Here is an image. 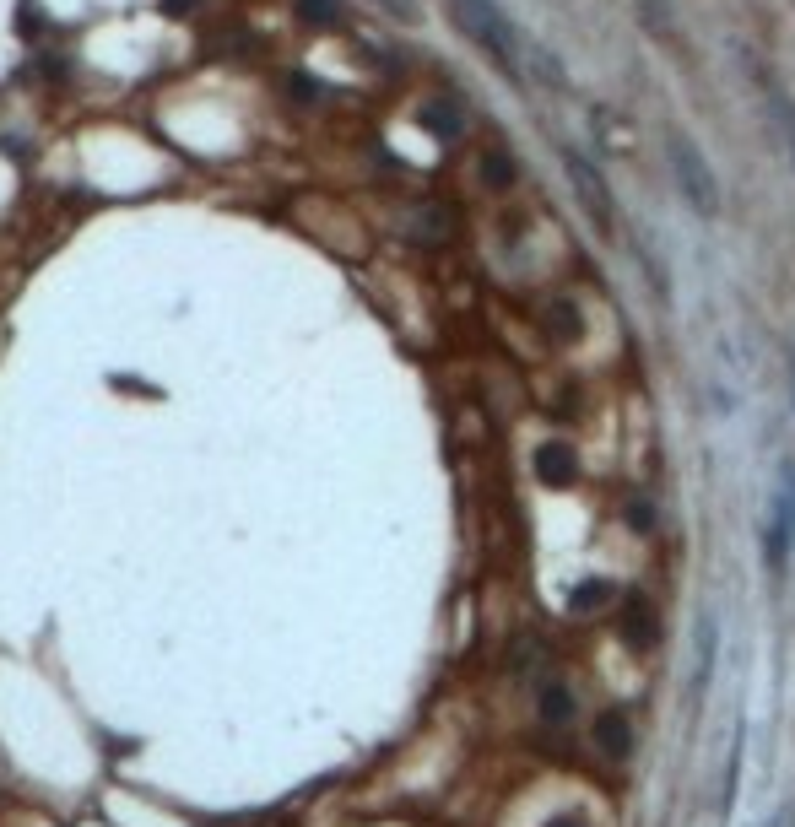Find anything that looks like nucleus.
<instances>
[{"label": "nucleus", "mask_w": 795, "mask_h": 827, "mask_svg": "<svg viewBox=\"0 0 795 827\" xmlns=\"http://www.w3.org/2000/svg\"><path fill=\"white\" fill-rule=\"evenodd\" d=\"M449 17H455V28L471 38L476 49H482L487 60L498 65L509 82H525V65H520V33H514V22L503 17L493 0H449Z\"/></svg>", "instance_id": "obj_1"}, {"label": "nucleus", "mask_w": 795, "mask_h": 827, "mask_svg": "<svg viewBox=\"0 0 795 827\" xmlns=\"http://www.w3.org/2000/svg\"><path fill=\"white\" fill-rule=\"evenodd\" d=\"M795 552V460H779L774 487H768V519H763V568L768 579H785Z\"/></svg>", "instance_id": "obj_2"}, {"label": "nucleus", "mask_w": 795, "mask_h": 827, "mask_svg": "<svg viewBox=\"0 0 795 827\" xmlns=\"http://www.w3.org/2000/svg\"><path fill=\"white\" fill-rule=\"evenodd\" d=\"M666 157H671V179H677L687 206L698 217H720V179H714L709 157L698 152V141L687 130H666Z\"/></svg>", "instance_id": "obj_3"}, {"label": "nucleus", "mask_w": 795, "mask_h": 827, "mask_svg": "<svg viewBox=\"0 0 795 827\" xmlns=\"http://www.w3.org/2000/svg\"><path fill=\"white\" fill-rule=\"evenodd\" d=\"M563 179L568 190H574V206L585 211V222L595 228V238H617V217H612V190H606L601 168L590 163L585 152H574V146H563Z\"/></svg>", "instance_id": "obj_4"}, {"label": "nucleus", "mask_w": 795, "mask_h": 827, "mask_svg": "<svg viewBox=\"0 0 795 827\" xmlns=\"http://www.w3.org/2000/svg\"><path fill=\"white\" fill-rule=\"evenodd\" d=\"M752 71H758V92H763V109L774 114V130H779V146H785L790 168H795V98L785 87L774 82V71H763L758 60H752Z\"/></svg>", "instance_id": "obj_5"}, {"label": "nucleus", "mask_w": 795, "mask_h": 827, "mask_svg": "<svg viewBox=\"0 0 795 827\" xmlns=\"http://www.w3.org/2000/svg\"><path fill=\"white\" fill-rule=\"evenodd\" d=\"M617 633L628 638L633 649H649L655 644V611H649V600L644 595H628V600H617Z\"/></svg>", "instance_id": "obj_6"}, {"label": "nucleus", "mask_w": 795, "mask_h": 827, "mask_svg": "<svg viewBox=\"0 0 795 827\" xmlns=\"http://www.w3.org/2000/svg\"><path fill=\"white\" fill-rule=\"evenodd\" d=\"M536 476H541L547 487H574V476H579V455H574V444H563V438L541 444V449H536Z\"/></svg>", "instance_id": "obj_7"}, {"label": "nucleus", "mask_w": 795, "mask_h": 827, "mask_svg": "<svg viewBox=\"0 0 795 827\" xmlns=\"http://www.w3.org/2000/svg\"><path fill=\"white\" fill-rule=\"evenodd\" d=\"M714 660H720V617H709L698 622V660H693V692H709L714 682Z\"/></svg>", "instance_id": "obj_8"}, {"label": "nucleus", "mask_w": 795, "mask_h": 827, "mask_svg": "<svg viewBox=\"0 0 795 827\" xmlns=\"http://www.w3.org/2000/svg\"><path fill=\"white\" fill-rule=\"evenodd\" d=\"M595 741H601L606 757H628V752H633V725H628V714H622V709H606L601 719H595Z\"/></svg>", "instance_id": "obj_9"}, {"label": "nucleus", "mask_w": 795, "mask_h": 827, "mask_svg": "<svg viewBox=\"0 0 795 827\" xmlns=\"http://www.w3.org/2000/svg\"><path fill=\"white\" fill-rule=\"evenodd\" d=\"M736 784H741V730L731 736V746H725V763H720V800H714L720 822H731V811H736Z\"/></svg>", "instance_id": "obj_10"}, {"label": "nucleus", "mask_w": 795, "mask_h": 827, "mask_svg": "<svg viewBox=\"0 0 795 827\" xmlns=\"http://www.w3.org/2000/svg\"><path fill=\"white\" fill-rule=\"evenodd\" d=\"M606 600H612V584L585 579V584H574V595H568V611H574V617H590V611H601Z\"/></svg>", "instance_id": "obj_11"}, {"label": "nucleus", "mask_w": 795, "mask_h": 827, "mask_svg": "<svg viewBox=\"0 0 795 827\" xmlns=\"http://www.w3.org/2000/svg\"><path fill=\"white\" fill-rule=\"evenodd\" d=\"M541 719H547V725H568V719H574V692L568 687H541Z\"/></svg>", "instance_id": "obj_12"}, {"label": "nucleus", "mask_w": 795, "mask_h": 827, "mask_svg": "<svg viewBox=\"0 0 795 827\" xmlns=\"http://www.w3.org/2000/svg\"><path fill=\"white\" fill-rule=\"evenodd\" d=\"M422 125H428L433 136L455 141V136H460V114H455V103H428V109H422Z\"/></svg>", "instance_id": "obj_13"}, {"label": "nucleus", "mask_w": 795, "mask_h": 827, "mask_svg": "<svg viewBox=\"0 0 795 827\" xmlns=\"http://www.w3.org/2000/svg\"><path fill=\"white\" fill-rule=\"evenodd\" d=\"M303 22H320V28H336L341 22V0H298Z\"/></svg>", "instance_id": "obj_14"}, {"label": "nucleus", "mask_w": 795, "mask_h": 827, "mask_svg": "<svg viewBox=\"0 0 795 827\" xmlns=\"http://www.w3.org/2000/svg\"><path fill=\"white\" fill-rule=\"evenodd\" d=\"M482 179L493 184V190H509V184H514V163L503 152H487L482 157Z\"/></svg>", "instance_id": "obj_15"}, {"label": "nucleus", "mask_w": 795, "mask_h": 827, "mask_svg": "<svg viewBox=\"0 0 795 827\" xmlns=\"http://www.w3.org/2000/svg\"><path fill=\"white\" fill-rule=\"evenodd\" d=\"M287 92H298V98H320V87H314V82H309V76H303V71L293 76V82H287Z\"/></svg>", "instance_id": "obj_16"}, {"label": "nucleus", "mask_w": 795, "mask_h": 827, "mask_svg": "<svg viewBox=\"0 0 795 827\" xmlns=\"http://www.w3.org/2000/svg\"><path fill=\"white\" fill-rule=\"evenodd\" d=\"M384 6H390L395 17H417V6H412V0H384Z\"/></svg>", "instance_id": "obj_17"}, {"label": "nucleus", "mask_w": 795, "mask_h": 827, "mask_svg": "<svg viewBox=\"0 0 795 827\" xmlns=\"http://www.w3.org/2000/svg\"><path fill=\"white\" fill-rule=\"evenodd\" d=\"M190 6H195V0H163V11H174V17H184Z\"/></svg>", "instance_id": "obj_18"}, {"label": "nucleus", "mask_w": 795, "mask_h": 827, "mask_svg": "<svg viewBox=\"0 0 795 827\" xmlns=\"http://www.w3.org/2000/svg\"><path fill=\"white\" fill-rule=\"evenodd\" d=\"M547 827H574V817H552Z\"/></svg>", "instance_id": "obj_19"}, {"label": "nucleus", "mask_w": 795, "mask_h": 827, "mask_svg": "<svg viewBox=\"0 0 795 827\" xmlns=\"http://www.w3.org/2000/svg\"><path fill=\"white\" fill-rule=\"evenodd\" d=\"M790 400H795V368H790Z\"/></svg>", "instance_id": "obj_20"}]
</instances>
